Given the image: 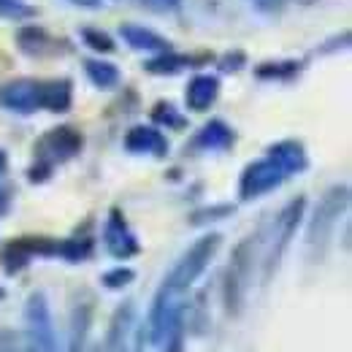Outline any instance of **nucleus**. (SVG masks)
Listing matches in <instances>:
<instances>
[{
  "instance_id": "nucleus-1",
  "label": "nucleus",
  "mask_w": 352,
  "mask_h": 352,
  "mask_svg": "<svg viewBox=\"0 0 352 352\" xmlns=\"http://www.w3.org/2000/svg\"><path fill=\"white\" fill-rule=\"evenodd\" d=\"M25 320H28V344H30V352H57L52 314H49L44 296H33L28 301Z\"/></svg>"
},
{
  "instance_id": "nucleus-2",
  "label": "nucleus",
  "mask_w": 352,
  "mask_h": 352,
  "mask_svg": "<svg viewBox=\"0 0 352 352\" xmlns=\"http://www.w3.org/2000/svg\"><path fill=\"white\" fill-rule=\"evenodd\" d=\"M285 176H290L287 174V168H285L274 155H268L265 160L252 163V166L241 174V198L250 201V198L263 195V192H268V190L279 187V184L285 182Z\"/></svg>"
},
{
  "instance_id": "nucleus-3",
  "label": "nucleus",
  "mask_w": 352,
  "mask_h": 352,
  "mask_svg": "<svg viewBox=\"0 0 352 352\" xmlns=\"http://www.w3.org/2000/svg\"><path fill=\"white\" fill-rule=\"evenodd\" d=\"M38 160H41V171L52 168L54 163H63L68 157H74L82 149V135L74 128H57V131L46 133L44 138L38 141Z\"/></svg>"
},
{
  "instance_id": "nucleus-4",
  "label": "nucleus",
  "mask_w": 352,
  "mask_h": 352,
  "mask_svg": "<svg viewBox=\"0 0 352 352\" xmlns=\"http://www.w3.org/2000/svg\"><path fill=\"white\" fill-rule=\"evenodd\" d=\"M106 250L114 255V258H133L138 252V241L131 233V228L125 225L120 212H111V217L106 222Z\"/></svg>"
},
{
  "instance_id": "nucleus-5",
  "label": "nucleus",
  "mask_w": 352,
  "mask_h": 352,
  "mask_svg": "<svg viewBox=\"0 0 352 352\" xmlns=\"http://www.w3.org/2000/svg\"><path fill=\"white\" fill-rule=\"evenodd\" d=\"M0 100H3L6 109L30 114V111L41 109V85L38 82H14V85L3 89Z\"/></svg>"
},
{
  "instance_id": "nucleus-6",
  "label": "nucleus",
  "mask_w": 352,
  "mask_h": 352,
  "mask_svg": "<svg viewBox=\"0 0 352 352\" xmlns=\"http://www.w3.org/2000/svg\"><path fill=\"white\" fill-rule=\"evenodd\" d=\"M125 146H128L131 152H138V155H157V157H163V155L168 152L166 138L155 131V128H144V125H138V128H133V131L128 133Z\"/></svg>"
},
{
  "instance_id": "nucleus-7",
  "label": "nucleus",
  "mask_w": 352,
  "mask_h": 352,
  "mask_svg": "<svg viewBox=\"0 0 352 352\" xmlns=\"http://www.w3.org/2000/svg\"><path fill=\"white\" fill-rule=\"evenodd\" d=\"M217 92H220V82L214 76H195L187 85V106L192 111H204L217 100Z\"/></svg>"
},
{
  "instance_id": "nucleus-8",
  "label": "nucleus",
  "mask_w": 352,
  "mask_h": 352,
  "mask_svg": "<svg viewBox=\"0 0 352 352\" xmlns=\"http://www.w3.org/2000/svg\"><path fill=\"white\" fill-rule=\"evenodd\" d=\"M230 144H233V131L220 120L209 122L195 135V146H201V149H228Z\"/></svg>"
},
{
  "instance_id": "nucleus-9",
  "label": "nucleus",
  "mask_w": 352,
  "mask_h": 352,
  "mask_svg": "<svg viewBox=\"0 0 352 352\" xmlns=\"http://www.w3.org/2000/svg\"><path fill=\"white\" fill-rule=\"evenodd\" d=\"M41 106L52 109V111H65L71 106V85L68 82L41 85Z\"/></svg>"
},
{
  "instance_id": "nucleus-10",
  "label": "nucleus",
  "mask_w": 352,
  "mask_h": 352,
  "mask_svg": "<svg viewBox=\"0 0 352 352\" xmlns=\"http://www.w3.org/2000/svg\"><path fill=\"white\" fill-rule=\"evenodd\" d=\"M122 36H125V41L135 49H144V52H155V49H160V52H166V41L163 38H157L152 30H146V28H135V25H125L122 28Z\"/></svg>"
},
{
  "instance_id": "nucleus-11",
  "label": "nucleus",
  "mask_w": 352,
  "mask_h": 352,
  "mask_svg": "<svg viewBox=\"0 0 352 352\" xmlns=\"http://www.w3.org/2000/svg\"><path fill=\"white\" fill-rule=\"evenodd\" d=\"M85 68H87L92 85H98V87L109 89V87H114V85L120 82V71H117L111 63H103V60H89Z\"/></svg>"
},
{
  "instance_id": "nucleus-12",
  "label": "nucleus",
  "mask_w": 352,
  "mask_h": 352,
  "mask_svg": "<svg viewBox=\"0 0 352 352\" xmlns=\"http://www.w3.org/2000/svg\"><path fill=\"white\" fill-rule=\"evenodd\" d=\"M152 120L163 122V125H171V128H182V117L176 114V109L171 103H157V109L152 111Z\"/></svg>"
},
{
  "instance_id": "nucleus-13",
  "label": "nucleus",
  "mask_w": 352,
  "mask_h": 352,
  "mask_svg": "<svg viewBox=\"0 0 352 352\" xmlns=\"http://www.w3.org/2000/svg\"><path fill=\"white\" fill-rule=\"evenodd\" d=\"M0 14L11 19H22V16H30L33 8L25 0H0Z\"/></svg>"
},
{
  "instance_id": "nucleus-14",
  "label": "nucleus",
  "mask_w": 352,
  "mask_h": 352,
  "mask_svg": "<svg viewBox=\"0 0 352 352\" xmlns=\"http://www.w3.org/2000/svg\"><path fill=\"white\" fill-rule=\"evenodd\" d=\"M184 65V60H179L174 54H163L160 60H152V63H146V68L149 71H157V74H171L176 68H182Z\"/></svg>"
},
{
  "instance_id": "nucleus-15",
  "label": "nucleus",
  "mask_w": 352,
  "mask_h": 352,
  "mask_svg": "<svg viewBox=\"0 0 352 352\" xmlns=\"http://www.w3.org/2000/svg\"><path fill=\"white\" fill-rule=\"evenodd\" d=\"M131 279H133V271L117 268V271H111V274L103 276V285H106V287H122V285H128Z\"/></svg>"
},
{
  "instance_id": "nucleus-16",
  "label": "nucleus",
  "mask_w": 352,
  "mask_h": 352,
  "mask_svg": "<svg viewBox=\"0 0 352 352\" xmlns=\"http://www.w3.org/2000/svg\"><path fill=\"white\" fill-rule=\"evenodd\" d=\"M0 352H14V333L0 331Z\"/></svg>"
},
{
  "instance_id": "nucleus-17",
  "label": "nucleus",
  "mask_w": 352,
  "mask_h": 352,
  "mask_svg": "<svg viewBox=\"0 0 352 352\" xmlns=\"http://www.w3.org/2000/svg\"><path fill=\"white\" fill-rule=\"evenodd\" d=\"M85 36H87V41L95 46V49H111V41H109V38H103V36L98 38V36H92V30H87Z\"/></svg>"
},
{
  "instance_id": "nucleus-18",
  "label": "nucleus",
  "mask_w": 352,
  "mask_h": 352,
  "mask_svg": "<svg viewBox=\"0 0 352 352\" xmlns=\"http://www.w3.org/2000/svg\"><path fill=\"white\" fill-rule=\"evenodd\" d=\"M255 3H261V6H265V8H276L279 3H285V0H255ZM293 3H314V0H293Z\"/></svg>"
},
{
  "instance_id": "nucleus-19",
  "label": "nucleus",
  "mask_w": 352,
  "mask_h": 352,
  "mask_svg": "<svg viewBox=\"0 0 352 352\" xmlns=\"http://www.w3.org/2000/svg\"><path fill=\"white\" fill-rule=\"evenodd\" d=\"M74 3H79V6H98V0H74Z\"/></svg>"
},
{
  "instance_id": "nucleus-20",
  "label": "nucleus",
  "mask_w": 352,
  "mask_h": 352,
  "mask_svg": "<svg viewBox=\"0 0 352 352\" xmlns=\"http://www.w3.org/2000/svg\"><path fill=\"white\" fill-rule=\"evenodd\" d=\"M3 168H6V152L0 149V174H3Z\"/></svg>"
},
{
  "instance_id": "nucleus-21",
  "label": "nucleus",
  "mask_w": 352,
  "mask_h": 352,
  "mask_svg": "<svg viewBox=\"0 0 352 352\" xmlns=\"http://www.w3.org/2000/svg\"><path fill=\"white\" fill-rule=\"evenodd\" d=\"M163 3H176V0H163Z\"/></svg>"
}]
</instances>
